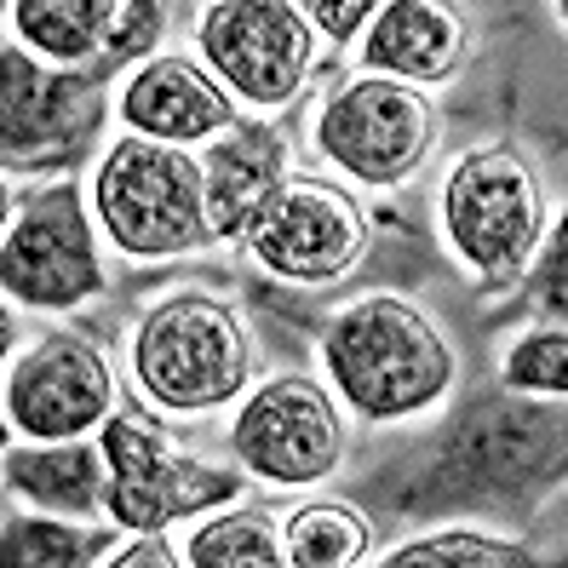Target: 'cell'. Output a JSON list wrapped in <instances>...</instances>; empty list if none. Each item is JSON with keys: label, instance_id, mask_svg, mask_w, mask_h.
<instances>
[{"label": "cell", "instance_id": "19", "mask_svg": "<svg viewBox=\"0 0 568 568\" xmlns=\"http://www.w3.org/2000/svg\"><path fill=\"white\" fill-rule=\"evenodd\" d=\"M126 528H81L58 511H7V562L12 568H81L110 562Z\"/></svg>", "mask_w": 568, "mask_h": 568}, {"label": "cell", "instance_id": "1", "mask_svg": "<svg viewBox=\"0 0 568 568\" xmlns=\"http://www.w3.org/2000/svg\"><path fill=\"white\" fill-rule=\"evenodd\" d=\"M568 483V396H523L511 385H483L374 471L356 499L390 517H494L528 523L540 499Z\"/></svg>", "mask_w": 568, "mask_h": 568}, {"label": "cell", "instance_id": "17", "mask_svg": "<svg viewBox=\"0 0 568 568\" xmlns=\"http://www.w3.org/2000/svg\"><path fill=\"white\" fill-rule=\"evenodd\" d=\"M7 494L23 499L36 511H58V517H104L110 499V454L104 443H12L7 448Z\"/></svg>", "mask_w": 568, "mask_h": 568}, {"label": "cell", "instance_id": "21", "mask_svg": "<svg viewBox=\"0 0 568 568\" xmlns=\"http://www.w3.org/2000/svg\"><path fill=\"white\" fill-rule=\"evenodd\" d=\"M390 568H528L534 551L528 540H506V534H483V528H430L419 540H403L396 551H385Z\"/></svg>", "mask_w": 568, "mask_h": 568}, {"label": "cell", "instance_id": "15", "mask_svg": "<svg viewBox=\"0 0 568 568\" xmlns=\"http://www.w3.org/2000/svg\"><path fill=\"white\" fill-rule=\"evenodd\" d=\"M207 219L219 242H247V230L287 184V139L271 121H236L202 150Z\"/></svg>", "mask_w": 568, "mask_h": 568}, {"label": "cell", "instance_id": "16", "mask_svg": "<svg viewBox=\"0 0 568 568\" xmlns=\"http://www.w3.org/2000/svg\"><path fill=\"white\" fill-rule=\"evenodd\" d=\"M465 58V18L454 0H385L362 29V70L396 81H448Z\"/></svg>", "mask_w": 568, "mask_h": 568}, {"label": "cell", "instance_id": "11", "mask_svg": "<svg viewBox=\"0 0 568 568\" xmlns=\"http://www.w3.org/2000/svg\"><path fill=\"white\" fill-rule=\"evenodd\" d=\"M242 471L271 488H316L345 465V419L327 385L305 374L264 379L230 425Z\"/></svg>", "mask_w": 568, "mask_h": 568}, {"label": "cell", "instance_id": "13", "mask_svg": "<svg viewBox=\"0 0 568 568\" xmlns=\"http://www.w3.org/2000/svg\"><path fill=\"white\" fill-rule=\"evenodd\" d=\"M367 247V213L356 207V195L322 179H287L282 195L264 219L247 230V253L271 276L293 287H322L339 282Z\"/></svg>", "mask_w": 568, "mask_h": 568}, {"label": "cell", "instance_id": "7", "mask_svg": "<svg viewBox=\"0 0 568 568\" xmlns=\"http://www.w3.org/2000/svg\"><path fill=\"white\" fill-rule=\"evenodd\" d=\"M104 253H98L92 207L70 173H47L29 184L0 236V293L23 311H81L104 298Z\"/></svg>", "mask_w": 568, "mask_h": 568}, {"label": "cell", "instance_id": "27", "mask_svg": "<svg viewBox=\"0 0 568 568\" xmlns=\"http://www.w3.org/2000/svg\"><path fill=\"white\" fill-rule=\"evenodd\" d=\"M551 7H557V18H562V29H568V0H551Z\"/></svg>", "mask_w": 568, "mask_h": 568}, {"label": "cell", "instance_id": "4", "mask_svg": "<svg viewBox=\"0 0 568 568\" xmlns=\"http://www.w3.org/2000/svg\"><path fill=\"white\" fill-rule=\"evenodd\" d=\"M92 213L126 258H179L219 242L207 219L202 161L184 144L126 132L92 173Z\"/></svg>", "mask_w": 568, "mask_h": 568}, {"label": "cell", "instance_id": "18", "mask_svg": "<svg viewBox=\"0 0 568 568\" xmlns=\"http://www.w3.org/2000/svg\"><path fill=\"white\" fill-rule=\"evenodd\" d=\"M126 0H7V41L47 63H92L110 52Z\"/></svg>", "mask_w": 568, "mask_h": 568}, {"label": "cell", "instance_id": "23", "mask_svg": "<svg viewBox=\"0 0 568 568\" xmlns=\"http://www.w3.org/2000/svg\"><path fill=\"white\" fill-rule=\"evenodd\" d=\"M499 385L523 396H568V327H528L499 362Z\"/></svg>", "mask_w": 568, "mask_h": 568}, {"label": "cell", "instance_id": "6", "mask_svg": "<svg viewBox=\"0 0 568 568\" xmlns=\"http://www.w3.org/2000/svg\"><path fill=\"white\" fill-rule=\"evenodd\" d=\"M139 390L166 414H213L253 379V333L213 293H173L132 333Z\"/></svg>", "mask_w": 568, "mask_h": 568}, {"label": "cell", "instance_id": "8", "mask_svg": "<svg viewBox=\"0 0 568 568\" xmlns=\"http://www.w3.org/2000/svg\"><path fill=\"white\" fill-rule=\"evenodd\" d=\"M437 144V110L414 81L362 70L339 81L316 110V150L339 166L345 179L390 190Z\"/></svg>", "mask_w": 568, "mask_h": 568}, {"label": "cell", "instance_id": "14", "mask_svg": "<svg viewBox=\"0 0 568 568\" xmlns=\"http://www.w3.org/2000/svg\"><path fill=\"white\" fill-rule=\"evenodd\" d=\"M115 115H121L126 132L166 139V144H202V139H219V132H230L242 121L236 92L179 52L144 58L139 70L121 81Z\"/></svg>", "mask_w": 568, "mask_h": 568}, {"label": "cell", "instance_id": "22", "mask_svg": "<svg viewBox=\"0 0 568 568\" xmlns=\"http://www.w3.org/2000/svg\"><path fill=\"white\" fill-rule=\"evenodd\" d=\"M184 562L190 568H276L287 562V546L264 511H224V517H207L184 540Z\"/></svg>", "mask_w": 568, "mask_h": 568}, {"label": "cell", "instance_id": "5", "mask_svg": "<svg viewBox=\"0 0 568 568\" xmlns=\"http://www.w3.org/2000/svg\"><path fill=\"white\" fill-rule=\"evenodd\" d=\"M443 236L483 293H506L528 276L546 242V195L511 144L465 150L443 179Z\"/></svg>", "mask_w": 568, "mask_h": 568}, {"label": "cell", "instance_id": "9", "mask_svg": "<svg viewBox=\"0 0 568 568\" xmlns=\"http://www.w3.org/2000/svg\"><path fill=\"white\" fill-rule=\"evenodd\" d=\"M207 70L253 110H282L298 98L316 63V23L298 0H213L195 18Z\"/></svg>", "mask_w": 568, "mask_h": 568}, {"label": "cell", "instance_id": "12", "mask_svg": "<svg viewBox=\"0 0 568 568\" xmlns=\"http://www.w3.org/2000/svg\"><path fill=\"white\" fill-rule=\"evenodd\" d=\"M7 430L12 443H70L104 430L115 414V374L98 345L81 333H41L29 351L7 362Z\"/></svg>", "mask_w": 568, "mask_h": 568}, {"label": "cell", "instance_id": "25", "mask_svg": "<svg viewBox=\"0 0 568 568\" xmlns=\"http://www.w3.org/2000/svg\"><path fill=\"white\" fill-rule=\"evenodd\" d=\"M298 7L316 23V36H327L333 47H351V41H362V29L374 23L385 0H298Z\"/></svg>", "mask_w": 568, "mask_h": 568}, {"label": "cell", "instance_id": "10", "mask_svg": "<svg viewBox=\"0 0 568 568\" xmlns=\"http://www.w3.org/2000/svg\"><path fill=\"white\" fill-rule=\"evenodd\" d=\"M98 443L110 454L104 517L126 534H166L173 523L207 511V506H230L247 488V471H219V465H202L179 448H166L161 430L126 419V414H110Z\"/></svg>", "mask_w": 568, "mask_h": 568}, {"label": "cell", "instance_id": "24", "mask_svg": "<svg viewBox=\"0 0 568 568\" xmlns=\"http://www.w3.org/2000/svg\"><path fill=\"white\" fill-rule=\"evenodd\" d=\"M517 305L540 311V316H568V207L557 213V224L546 230L540 253H534L528 276L517 282Z\"/></svg>", "mask_w": 568, "mask_h": 568}, {"label": "cell", "instance_id": "20", "mask_svg": "<svg viewBox=\"0 0 568 568\" xmlns=\"http://www.w3.org/2000/svg\"><path fill=\"white\" fill-rule=\"evenodd\" d=\"M287 562L298 568H351L374 551V523L351 499H305L282 528Z\"/></svg>", "mask_w": 568, "mask_h": 568}, {"label": "cell", "instance_id": "3", "mask_svg": "<svg viewBox=\"0 0 568 568\" xmlns=\"http://www.w3.org/2000/svg\"><path fill=\"white\" fill-rule=\"evenodd\" d=\"M132 75L121 52L92 63H47L29 47H0V150L7 173H70L98 139L110 87Z\"/></svg>", "mask_w": 568, "mask_h": 568}, {"label": "cell", "instance_id": "2", "mask_svg": "<svg viewBox=\"0 0 568 568\" xmlns=\"http://www.w3.org/2000/svg\"><path fill=\"white\" fill-rule=\"evenodd\" d=\"M322 362L339 403L367 425L419 419L454 385V345L403 293H367L345 305L322 333Z\"/></svg>", "mask_w": 568, "mask_h": 568}, {"label": "cell", "instance_id": "26", "mask_svg": "<svg viewBox=\"0 0 568 568\" xmlns=\"http://www.w3.org/2000/svg\"><path fill=\"white\" fill-rule=\"evenodd\" d=\"M115 568H173L184 562V551H166V534H126V540L110 551Z\"/></svg>", "mask_w": 568, "mask_h": 568}]
</instances>
